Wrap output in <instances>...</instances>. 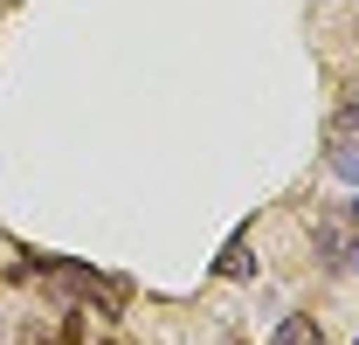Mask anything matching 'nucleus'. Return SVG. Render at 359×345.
I'll return each instance as SVG.
<instances>
[{"label": "nucleus", "mask_w": 359, "mask_h": 345, "mask_svg": "<svg viewBox=\"0 0 359 345\" xmlns=\"http://www.w3.org/2000/svg\"><path fill=\"white\" fill-rule=\"evenodd\" d=\"M332 172H339L346 187H359V138H339V145H332Z\"/></svg>", "instance_id": "2"}, {"label": "nucleus", "mask_w": 359, "mask_h": 345, "mask_svg": "<svg viewBox=\"0 0 359 345\" xmlns=\"http://www.w3.org/2000/svg\"><path fill=\"white\" fill-rule=\"evenodd\" d=\"M353 345H359V339H353Z\"/></svg>", "instance_id": "5"}, {"label": "nucleus", "mask_w": 359, "mask_h": 345, "mask_svg": "<svg viewBox=\"0 0 359 345\" xmlns=\"http://www.w3.org/2000/svg\"><path fill=\"white\" fill-rule=\"evenodd\" d=\"M222 269L228 276H249V269H256V262H249V235H235V242L222 249Z\"/></svg>", "instance_id": "3"}, {"label": "nucleus", "mask_w": 359, "mask_h": 345, "mask_svg": "<svg viewBox=\"0 0 359 345\" xmlns=\"http://www.w3.org/2000/svg\"><path fill=\"white\" fill-rule=\"evenodd\" d=\"M353 221H359V208H353Z\"/></svg>", "instance_id": "4"}, {"label": "nucleus", "mask_w": 359, "mask_h": 345, "mask_svg": "<svg viewBox=\"0 0 359 345\" xmlns=\"http://www.w3.org/2000/svg\"><path fill=\"white\" fill-rule=\"evenodd\" d=\"M269 345H325V325H318V318H304V311H290V318L269 332Z\"/></svg>", "instance_id": "1"}]
</instances>
